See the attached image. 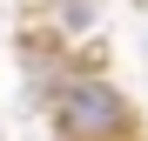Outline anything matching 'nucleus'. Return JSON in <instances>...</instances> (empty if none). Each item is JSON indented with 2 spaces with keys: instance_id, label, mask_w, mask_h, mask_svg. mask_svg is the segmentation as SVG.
I'll return each mask as SVG.
<instances>
[{
  "instance_id": "obj_1",
  "label": "nucleus",
  "mask_w": 148,
  "mask_h": 141,
  "mask_svg": "<svg viewBox=\"0 0 148 141\" xmlns=\"http://www.w3.org/2000/svg\"><path fill=\"white\" fill-rule=\"evenodd\" d=\"M47 121H54L61 141H135V108L108 81H67V87H54Z\"/></svg>"
}]
</instances>
